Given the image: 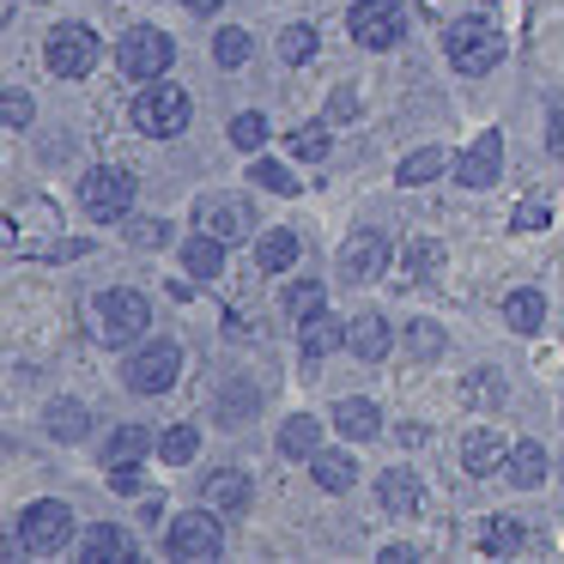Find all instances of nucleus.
Here are the masks:
<instances>
[{
    "instance_id": "12",
    "label": "nucleus",
    "mask_w": 564,
    "mask_h": 564,
    "mask_svg": "<svg viewBox=\"0 0 564 564\" xmlns=\"http://www.w3.org/2000/svg\"><path fill=\"white\" fill-rule=\"evenodd\" d=\"M498 171H503V140L498 134H479L474 147L455 159V183H462V188H491V183H498Z\"/></svg>"
},
{
    "instance_id": "13",
    "label": "nucleus",
    "mask_w": 564,
    "mask_h": 564,
    "mask_svg": "<svg viewBox=\"0 0 564 564\" xmlns=\"http://www.w3.org/2000/svg\"><path fill=\"white\" fill-rule=\"evenodd\" d=\"M200 498H207V510L237 516V510H249V479L237 474V467H213V474L200 479Z\"/></svg>"
},
{
    "instance_id": "35",
    "label": "nucleus",
    "mask_w": 564,
    "mask_h": 564,
    "mask_svg": "<svg viewBox=\"0 0 564 564\" xmlns=\"http://www.w3.org/2000/svg\"><path fill=\"white\" fill-rule=\"evenodd\" d=\"M213 62L219 67H243L249 62V31H219V37H213Z\"/></svg>"
},
{
    "instance_id": "20",
    "label": "nucleus",
    "mask_w": 564,
    "mask_h": 564,
    "mask_svg": "<svg viewBox=\"0 0 564 564\" xmlns=\"http://www.w3.org/2000/svg\"><path fill=\"white\" fill-rule=\"evenodd\" d=\"M147 449H152V431L147 425H116L110 437H104V467H134Z\"/></svg>"
},
{
    "instance_id": "6",
    "label": "nucleus",
    "mask_w": 564,
    "mask_h": 564,
    "mask_svg": "<svg viewBox=\"0 0 564 564\" xmlns=\"http://www.w3.org/2000/svg\"><path fill=\"white\" fill-rule=\"evenodd\" d=\"M79 207H86V219L98 225H116L134 213V176L128 171H91L86 183H79Z\"/></svg>"
},
{
    "instance_id": "1",
    "label": "nucleus",
    "mask_w": 564,
    "mask_h": 564,
    "mask_svg": "<svg viewBox=\"0 0 564 564\" xmlns=\"http://www.w3.org/2000/svg\"><path fill=\"white\" fill-rule=\"evenodd\" d=\"M188 122H195V104H188L183 86H159V79H152V86L134 98V128L152 134V140H176Z\"/></svg>"
},
{
    "instance_id": "41",
    "label": "nucleus",
    "mask_w": 564,
    "mask_h": 564,
    "mask_svg": "<svg viewBox=\"0 0 564 564\" xmlns=\"http://www.w3.org/2000/svg\"><path fill=\"white\" fill-rule=\"evenodd\" d=\"M437 268H443V249L437 243H425V237L406 243V273H437Z\"/></svg>"
},
{
    "instance_id": "10",
    "label": "nucleus",
    "mask_w": 564,
    "mask_h": 564,
    "mask_svg": "<svg viewBox=\"0 0 564 564\" xmlns=\"http://www.w3.org/2000/svg\"><path fill=\"white\" fill-rule=\"evenodd\" d=\"M176 370H183V346H176V340H152V346H140V352L128 358V389L164 394V389H176Z\"/></svg>"
},
{
    "instance_id": "18",
    "label": "nucleus",
    "mask_w": 564,
    "mask_h": 564,
    "mask_svg": "<svg viewBox=\"0 0 564 564\" xmlns=\"http://www.w3.org/2000/svg\"><path fill=\"white\" fill-rule=\"evenodd\" d=\"M503 455H510V449H503V437H498V431H486V425L462 437V467H467V474H498Z\"/></svg>"
},
{
    "instance_id": "28",
    "label": "nucleus",
    "mask_w": 564,
    "mask_h": 564,
    "mask_svg": "<svg viewBox=\"0 0 564 564\" xmlns=\"http://www.w3.org/2000/svg\"><path fill=\"white\" fill-rule=\"evenodd\" d=\"M443 171H449V152H443V147H419L413 159H401L394 183H401V188H413V183H431V176H443Z\"/></svg>"
},
{
    "instance_id": "25",
    "label": "nucleus",
    "mask_w": 564,
    "mask_h": 564,
    "mask_svg": "<svg viewBox=\"0 0 564 564\" xmlns=\"http://www.w3.org/2000/svg\"><path fill=\"white\" fill-rule=\"evenodd\" d=\"M377 491H382V503H389L394 516H413L419 510V474H413V467H389Z\"/></svg>"
},
{
    "instance_id": "37",
    "label": "nucleus",
    "mask_w": 564,
    "mask_h": 564,
    "mask_svg": "<svg viewBox=\"0 0 564 564\" xmlns=\"http://www.w3.org/2000/svg\"><path fill=\"white\" fill-rule=\"evenodd\" d=\"M261 140H268V116H256V110H243L231 122V147H243V152H256Z\"/></svg>"
},
{
    "instance_id": "27",
    "label": "nucleus",
    "mask_w": 564,
    "mask_h": 564,
    "mask_svg": "<svg viewBox=\"0 0 564 564\" xmlns=\"http://www.w3.org/2000/svg\"><path fill=\"white\" fill-rule=\"evenodd\" d=\"M503 322H510L516 334H534L540 322H546V297L528 292V285H522V292H510V297H503Z\"/></svg>"
},
{
    "instance_id": "45",
    "label": "nucleus",
    "mask_w": 564,
    "mask_h": 564,
    "mask_svg": "<svg viewBox=\"0 0 564 564\" xmlns=\"http://www.w3.org/2000/svg\"><path fill=\"white\" fill-rule=\"evenodd\" d=\"M467 394H474L479 406H498V370H479V377L467 382Z\"/></svg>"
},
{
    "instance_id": "17",
    "label": "nucleus",
    "mask_w": 564,
    "mask_h": 564,
    "mask_svg": "<svg viewBox=\"0 0 564 564\" xmlns=\"http://www.w3.org/2000/svg\"><path fill=\"white\" fill-rule=\"evenodd\" d=\"M346 352L365 358V365H370V358H382V352H389V322H382L377 310H365L358 322H346Z\"/></svg>"
},
{
    "instance_id": "23",
    "label": "nucleus",
    "mask_w": 564,
    "mask_h": 564,
    "mask_svg": "<svg viewBox=\"0 0 564 564\" xmlns=\"http://www.w3.org/2000/svg\"><path fill=\"white\" fill-rule=\"evenodd\" d=\"M340 340H346V328L328 316V310H316V316H304V328H297V346H304V358H328Z\"/></svg>"
},
{
    "instance_id": "11",
    "label": "nucleus",
    "mask_w": 564,
    "mask_h": 564,
    "mask_svg": "<svg viewBox=\"0 0 564 564\" xmlns=\"http://www.w3.org/2000/svg\"><path fill=\"white\" fill-rule=\"evenodd\" d=\"M195 231L219 237V243H237V237H249V207L237 195H200L195 200Z\"/></svg>"
},
{
    "instance_id": "43",
    "label": "nucleus",
    "mask_w": 564,
    "mask_h": 564,
    "mask_svg": "<svg viewBox=\"0 0 564 564\" xmlns=\"http://www.w3.org/2000/svg\"><path fill=\"white\" fill-rule=\"evenodd\" d=\"M328 116H334V122H358V91L340 86V91L328 98Z\"/></svg>"
},
{
    "instance_id": "39",
    "label": "nucleus",
    "mask_w": 564,
    "mask_h": 564,
    "mask_svg": "<svg viewBox=\"0 0 564 564\" xmlns=\"http://www.w3.org/2000/svg\"><path fill=\"white\" fill-rule=\"evenodd\" d=\"M285 310H292L297 322H304V316H316V310H322V285H316V280H297L292 292H285Z\"/></svg>"
},
{
    "instance_id": "9",
    "label": "nucleus",
    "mask_w": 564,
    "mask_h": 564,
    "mask_svg": "<svg viewBox=\"0 0 564 564\" xmlns=\"http://www.w3.org/2000/svg\"><path fill=\"white\" fill-rule=\"evenodd\" d=\"M67 540H74V510H67V503L43 498L19 516V546L25 552H62Z\"/></svg>"
},
{
    "instance_id": "36",
    "label": "nucleus",
    "mask_w": 564,
    "mask_h": 564,
    "mask_svg": "<svg viewBox=\"0 0 564 564\" xmlns=\"http://www.w3.org/2000/svg\"><path fill=\"white\" fill-rule=\"evenodd\" d=\"M406 352H413V358H437L443 352V328H437V322H406Z\"/></svg>"
},
{
    "instance_id": "31",
    "label": "nucleus",
    "mask_w": 564,
    "mask_h": 564,
    "mask_svg": "<svg viewBox=\"0 0 564 564\" xmlns=\"http://www.w3.org/2000/svg\"><path fill=\"white\" fill-rule=\"evenodd\" d=\"M195 449H200V431H195V425H171V431L159 437V455H164L171 467L195 462Z\"/></svg>"
},
{
    "instance_id": "15",
    "label": "nucleus",
    "mask_w": 564,
    "mask_h": 564,
    "mask_svg": "<svg viewBox=\"0 0 564 564\" xmlns=\"http://www.w3.org/2000/svg\"><path fill=\"white\" fill-rule=\"evenodd\" d=\"M340 268H346V280H377V273L389 268V243H382L377 231H358L352 243H346Z\"/></svg>"
},
{
    "instance_id": "19",
    "label": "nucleus",
    "mask_w": 564,
    "mask_h": 564,
    "mask_svg": "<svg viewBox=\"0 0 564 564\" xmlns=\"http://www.w3.org/2000/svg\"><path fill=\"white\" fill-rule=\"evenodd\" d=\"M334 431H340V437H352V443H365V437H377L382 431V413H377V401H340L334 406Z\"/></svg>"
},
{
    "instance_id": "7",
    "label": "nucleus",
    "mask_w": 564,
    "mask_h": 564,
    "mask_svg": "<svg viewBox=\"0 0 564 564\" xmlns=\"http://www.w3.org/2000/svg\"><path fill=\"white\" fill-rule=\"evenodd\" d=\"M147 322H152V304L140 292H128V285H110V292L98 297V328H104V340H110V346L140 340Z\"/></svg>"
},
{
    "instance_id": "4",
    "label": "nucleus",
    "mask_w": 564,
    "mask_h": 564,
    "mask_svg": "<svg viewBox=\"0 0 564 564\" xmlns=\"http://www.w3.org/2000/svg\"><path fill=\"white\" fill-rule=\"evenodd\" d=\"M98 31L91 25H55L50 43H43V62H50L55 79H86L91 67H98Z\"/></svg>"
},
{
    "instance_id": "5",
    "label": "nucleus",
    "mask_w": 564,
    "mask_h": 564,
    "mask_svg": "<svg viewBox=\"0 0 564 564\" xmlns=\"http://www.w3.org/2000/svg\"><path fill=\"white\" fill-rule=\"evenodd\" d=\"M164 552H171V558H195V564L219 558V552H225L219 510H183L171 522V534H164Z\"/></svg>"
},
{
    "instance_id": "2",
    "label": "nucleus",
    "mask_w": 564,
    "mask_h": 564,
    "mask_svg": "<svg viewBox=\"0 0 564 564\" xmlns=\"http://www.w3.org/2000/svg\"><path fill=\"white\" fill-rule=\"evenodd\" d=\"M443 50H449L455 74H491V67L503 62V37L486 25V19H455L449 37H443Z\"/></svg>"
},
{
    "instance_id": "32",
    "label": "nucleus",
    "mask_w": 564,
    "mask_h": 564,
    "mask_svg": "<svg viewBox=\"0 0 564 564\" xmlns=\"http://www.w3.org/2000/svg\"><path fill=\"white\" fill-rule=\"evenodd\" d=\"M328 147H334V140H328V128H322V122L292 128V152H297L304 164H322V159H328Z\"/></svg>"
},
{
    "instance_id": "22",
    "label": "nucleus",
    "mask_w": 564,
    "mask_h": 564,
    "mask_svg": "<svg viewBox=\"0 0 564 564\" xmlns=\"http://www.w3.org/2000/svg\"><path fill=\"white\" fill-rule=\"evenodd\" d=\"M310 474H316L322 491H346L358 479V462L346 449H316V455H310Z\"/></svg>"
},
{
    "instance_id": "47",
    "label": "nucleus",
    "mask_w": 564,
    "mask_h": 564,
    "mask_svg": "<svg viewBox=\"0 0 564 564\" xmlns=\"http://www.w3.org/2000/svg\"><path fill=\"white\" fill-rule=\"evenodd\" d=\"M546 147L564 159V110H552V122H546Z\"/></svg>"
},
{
    "instance_id": "34",
    "label": "nucleus",
    "mask_w": 564,
    "mask_h": 564,
    "mask_svg": "<svg viewBox=\"0 0 564 564\" xmlns=\"http://www.w3.org/2000/svg\"><path fill=\"white\" fill-rule=\"evenodd\" d=\"M249 183H256V188H273V195H292V171H285V164L280 159H256V164H249Z\"/></svg>"
},
{
    "instance_id": "26",
    "label": "nucleus",
    "mask_w": 564,
    "mask_h": 564,
    "mask_svg": "<svg viewBox=\"0 0 564 564\" xmlns=\"http://www.w3.org/2000/svg\"><path fill=\"white\" fill-rule=\"evenodd\" d=\"M503 474L516 479V486H540V479H546V449H540V443H516L510 455H503Z\"/></svg>"
},
{
    "instance_id": "21",
    "label": "nucleus",
    "mask_w": 564,
    "mask_h": 564,
    "mask_svg": "<svg viewBox=\"0 0 564 564\" xmlns=\"http://www.w3.org/2000/svg\"><path fill=\"white\" fill-rule=\"evenodd\" d=\"M183 268L195 273V280H219V273H225V243H219V237H207V231H195L183 243Z\"/></svg>"
},
{
    "instance_id": "24",
    "label": "nucleus",
    "mask_w": 564,
    "mask_h": 564,
    "mask_svg": "<svg viewBox=\"0 0 564 564\" xmlns=\"http://www.w3.org/2000/svg\"><path fill=\"white\" fill-rule=\"evenodd\" d=\"M322 449V425L310 413H297V419H285V431H280V455H292V462H310V455Z\"/></svg>"
},
{
    "instance_id": "3",
    "label": "nucleus",
    "mask_w": 564,
    "mask_h": 564,
    "mask_svg": "<svg viewBox=\"0 0 564 564\" xmlns=\"http://www.w3.org/2000/svg\"><path fill=\"white\" fill-rule=\"evenodd\" d=\"M176 62V43L164 37L159 25H134L122 31V43H116V67H122L128 79H164Z\"/></svg>"
},
{
    "instance_id": "42",
    "label": "nucleus",
    "mask_w": 564,
    "mask_h": 564,
    "mask_svg": "<svg viewBox=\"0 0 564 564\" xmlns=\"http://www.w3.org/2000/svg\"><path fill=\"white\" fill-rule=\"evenodd\" d=\"M110 491H122V498L147 491V474H140V462H134V467H110Z\"/></svg>"
},
{
    "instance_id": "8",
    "label": "nucleus",
    "mask_w": 564,
    "mask_h": 564,
    "mask_svg": "<svg viewBox=\"0 0 564 564\" xmlns=\"http://www.w3.org/2000/svg\"><path fill=\"white\" fill-rule=\"evenodd\" d=\"M346 31H352L358 50H394L406 31L401 7L394 0H352V13H346Z\"/></svg>"
},
{
    "instance_id": "46",
    "label": "nucleus",
    "mask_w": 564,
    "mask_h": 564,
    "mask_svg": "<svg viewBox=\"0 0 564 564\" xmlns=\"http://www.w3.org/2000/svg\"><path fill=\"white\" fill-rule=\"evenodd\" d=\"M128 237H134L140 249H159V243H164V237H171V231H164V225H152V219H147V225H128Z\"/></svg>"
},
{
    "instance_id": "16",
    "label": "nucleus",
    "mask_w": 564,
    "mask_h": 564,
    "mask_svg": "<svg viewBox=\"0 0 564 564\" xmlns=\"http://www.w3.org/2000/svg\"><path fill=\"white\" fill-rule=\"evenodd\" d=\"M43 431H50L55 443H79L91 431V413L86 401H74V394H62V401H50V413H43Z\"/></svg>"
},
{
    "instance_id": "38",
    "label": "nucleus",
    "mask_w": 564,
    "mask_h": 564,
    "mask_svg": "<svg viewBox=\"0 0 564 564\" xmlns=\"http://www.w3.org/2000/svg\"><path fill=\"white\" fill-rule=\"evenodd\" d=\"M213 406H219V419H249L256 413V389H249V382H231Z\"/></svg>"
},
{
    "instance_id": "33",
    "label": "nucleus",
    "mask_w": 564,
    "mask_h": 564,
    "mask_svg": "<svg viewBox=\"0 0 564 564\" xmlns=\"http://www.w3.org/2000/svg\"><path fill=\"white\" fill-rule=\"evenodd\" d=\"M310 55H316V31H310V25H285V31H280V62L304 67Z\"/></svg>"
},
{
    "instance_id": "14",
    "label": "nucleus",
    "mask_w": 564,
    "mask_h": 564,
    "mask_svg": "<svg viewBox=\"0 0 564 564\" xmlns=\"http://www.w3.org/2000/svg\"><path fill=\"white\" fill-rule=\"evenodd\" d=\"M79 558H91V564H128V558H134V534H128V528H116V522H98L86 540H79Z\"/></svg>"
},
{
    "instance_id": "44",
    "label": "nucleus",
    "mask_w": 564,
    "mask_h": 564,
    "mask_svg": "<svg viewBox=\"0 0 564 564\" xmlns=\"http://www.w3.org/2000/svg\"><path fill=\"white\" fill-rule=\"evenodd\" d=\"M546 219H552L546 200H522V207H516V231H540Z\"/></svg>"
},
{
    "instance_id": "30",
    "label": "nucleus",
    "mask_w": 564,
    "mask_h": 564,
    "mask_svg": "<svg viewBox=\"0 0 564 564\" xmlns=\"http://www.w3.org/2000/svg\"><path fill=\"white\" fill-rule=\"evenodd\" d=\"M522 534H528V528L516 522V516H491L486 534H479V546H486L491 558H510V552H522Z\"/></svg>"
},
{
    "instance_id": "29",
    "label": "nucleus",
    "mask_w": 564,
    "mask_h": 564,
    "mask_svg": "<svg viewBox=\"0 0 564 564\" xmlns=\"http://www.w3.org/2000/svg\"><path fill=\"white\" fill-rule=\"evenodd\" d=\"M297 249H304V243H297V231H268V237L256 243V261H261V273H285V268L297 261Z\"/></svg>"
},
{
    "instance_id": "40",
    "label": "nucleus",
    "mask_w": 564,
    "mask_h": 564,
    "mask_svg": "<svg viewBox=\"0 0 564 564\" xmlns=\"http://www.w3.org/2000/svg\"><path fill=\"white\" fill-rule=\"evenodd\" d=\"M0 116H7V128H31V91L7 86L0 91Z\"/></svg>"
},
{
    "instance_id": "48",
    "label": "nucleus",
    "mask_w": 564,
    "mask_h": 564,
    "mask_svg": "<svg viewBox=\"0 0 564 564\" xmlns=\"http://www.w3.org/2000/svg\"><path fill=\"white\" fill-rule=\"evenodd\" d=\"M188 13H213V7H219V0H183Z\"/></svg>"
}]
</instances>
